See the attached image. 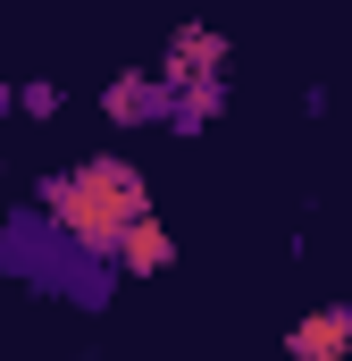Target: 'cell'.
Wrapping results in <instances>:
<instances>
[{
	"instance_id": "7",
	"label": "cell",
	"mask_w": 352,
	"mask_h": 361,
	"mask_svg": "<svg viewBox=\"0 0 352 361\" xmlns=\"http://www.w3.org/2000/svg\"><path fill=\"white\" fill-rule=\"evenodd\" d=\"M59 101H68V92L51 85V76H34V85H17V109H25V118H59Z\"/></svg>"
},
{
	"instance_id": "3",
	"label": "cell",
	"mask_w": 352,
	"mask_h": 361,
	"mask_svg": "<svg viewBox=\"0 0 352 361\" xmlns=\"http://www.w3.org/2000/svg\"><path fill=\"white\" fill-rule=\"evenodd\" d=\"M344 353H352V302H319V311H302L294 336H285V361H344Z\"/></svg>"
},
{
	"instance_id": "1",
	"label": "cell",
	"mask_w": 352,
	"mask_h": 361,
	"mask_svg": "<svg viewBox=\"0 0 352 361\" xmlns=\"http://www.w3.org/2000/svg\"><path fill=\"white\" fill-rule=\"evenodd\" d=\"M34 202H42V219H51L76 252H92V261H109V244H118L134 219H151V185H143L134 160H118V152H92L76 169L42 177Z\"/></svg>"
},
{
	"instance_id": "8",
	"label": "cell",
	"mask_w": 352,
	"mask_h": 361,
	"mask_svg": "<svg viewBox=\"0 0 352 361\" xmlns=\"http://www.w3.org/2000/svg\"><path fill=\"white\" fill-rule=\"evenodd\" d=\"M8 109H17V85H0V118H8Z\"/></svg>"
},
{
	"instance_id": "6",
	"label": "cell",
	"mask_w": 352,
	"mask_h": 361,
	"mask_svg": "<svg viewBox=\"0 0 352 361\" xmlns=\"http://www.w3.org/2000/svg\"><path fill=\"white\" fill-rule=\"evenodd\" d=\"M160 92H168V85H160ZM218 109H227V85H184V92H168V126H176V135H201Z\"/></svg>"
},
{
	"instance_id": "5",
	"label": "cell",
	"mask_w": 352,
	"mask_h": 361,
	"mask_svg": "<svg viewBox=\"0 0 352 361\" xmlns=\"http://www.w3.org/2000/svg\"><path fill=\"white\" fill-rule=\"evenodd\" d=\"M109 261H118L126 277H160V269L176 261V244H168V227H160V219H134V227L109 244Z\"/></svg>"
},
{
	"instance_id": "4",
	"label": "cell",
	"mask_w": 352,
	"mask_h": 361,
	"mask_svg": "<svg viewBox=\"0 0 352 361\" xmlns=\"http://www.w3.org/2000/svg\"><path fill=\"white\" fill-rule=\"evenodd\" d=\"M101 109H109L118 126H160V118H168V92H160L151 68H126V76L101 85Z\"/></svg>"
},
{
	"instance_id": "2",
	"label": "cell",
	"mask_w": 352,
	"mask_h": 361,
	"mask_svg": "<svg viewBox=\"0 0 352 361\" xmlns=\"http://www.w3.org/2000/svg\"><path fill=\"white\" fill-rule=\"evenodd\" d=\"M168 92L184 85H227V34L218 25H176L168 34V68H151Z\"/></svg>"
}]
</instances>
